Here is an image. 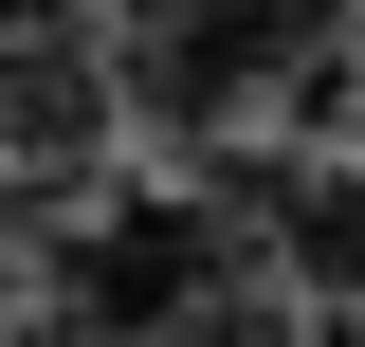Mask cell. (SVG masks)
Wrapping results in <instances>:
<instances>
[{
  "mask_svg": "<svg viewBox=\"0 0 365 347\" xmlns=\"http://www.w3.org/2000/svg\"><path fill=\"white\" fill-rule=\"evenodd\" d=\"M311 55H329V0H128L110 19V110L220 146L237 110H292Z\"/></svg>",
  "mask_w": 365,
  "mask_h": 347,
  "instance_id": "obj_1",
  "label": "cell"
}]
</instances>
